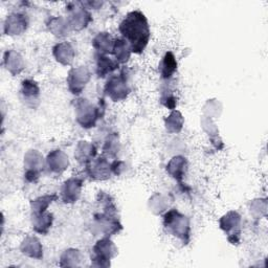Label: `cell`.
Returning a JSON list of instances; mask_svg holds the SVG:
<instances>
[{
  "label": "cell",
  "instance_id": "1",
  "mask_svg": "<svg viewBox=\"0 0 268 268\" xmlns=\"http://www.w3.org/2000/svg\"><path fill=\"white\" fill-rule=\"evenodd\" d=\"M120 32L130 44V51L140 54L149 42L150 29L145 15L140 11L129 13L120 24Z\"/></svg>",
  "mask_w": 268,
  "mask_h": 268
},
{
  "label": "cell",
  "instance_id": "2",
  "mask_svg": "<svg viewBox=\"0 0 268 268\" xmlns=\"http://www.w3.org/2000/svg\"><path fill=\"white\" fill-rule=\"evenodd\" d=\"M162 69V76L165 79H168L172 77V75L175 73L177 68V62L175 61V58L172 53H167L164 60L161 65Z\"/></svg>",
  "mask_w": 268,
  "mask_h": 268
},
{
  "label": "cell",
  "instance_id": "3",
  "mask_svg": "<svg viewBox=\"0 0 268 268\" xmlns=\"http://www.w3.org/2000/svg\"><path fill=\"white\" fill-rule=\"evenodd\" d=\"M116 64H114L111 60H109V58L101 56L100 59H98L97 62V67H98V75L100 77H104V75L110 73L109 72V69L112 72L113 69L116 68Z\"/></svg>",
  "mask_w": 268,
  "mask_h": 268
}]
</instances>
